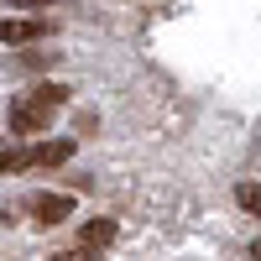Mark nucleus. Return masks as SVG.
<instances>
[{
    "mask_svg": "<svg viewBox=\"0 0 261 261\" xmlns=\"http://www.w3.org/2000/svg\"><path fill=\"white\" fill-rule=\"evenodd\" d=\"M47 261H94V251H84V246H73V251H58V256H47Z\"/></svg>",
    "mask_w": 261,
    "mask_h": 261,
    "instance_id": "nucleus-8",
    "label": "nucleus"
},
{
    "mask_svg": "<svg viewBox=\"0 0 261 261\" xmlns=\"http://www.w3.org/2000/svg\"><path fill=\"white\" fill-rule=\"evenodd\" d=\"M32 167V146H0V172H27Z\"/></svg>",
    "mask_w": 261,
    "mask_h": 261,
    "instance_id": "nucleus-6",
    "label": "nucleus"
},
{
    "mask_svg": "<svg viewBox=\"0 0 261 261\" xmlns=\"http://www.w3.org/2000/svg\"><path fill=\"white\" fill-rule=\"evenodd\" d=\"M68 84H37L32 94H21L11 99V136H37V130H47L53 115L68 105Z\"/></svg>",
    "mask_w": 261,
    "mask_h": 261,
    "instance_id": "nucleus-1",
    "label": "nucleus"
},
{
    "mask_svg": "<svg viewBox=\"0 0 261 261\" xmlns=\"http://www.w3.org/2000/svg\"><path fill=\"white\" fill-rule=\"evenodd\" d=\"M37 37H47V21L42 16H6L0 21V42L6 47H21V42H37Z\"/></svg>",
    "mask_w": 261,
    "mask_h": 261,
    "instance_id": "nucleus-2",
    "label": "nucleus"
},
{
    "mask_svg": "<svg viewBox=\"0 0 261 261\" xmlns=\"http://www.w3.org/2000/svg\"><path fill=\"white\" fill-rule=\"evenodd\" d=\"M79 241H84V251H99V246L115 241V225H110V220H89V225L79 230Z\"/></svg>",
    "mask_w": 261,
    "mask_h": 261,
    "instance_id": "nucleus-5",
    "label": "nucleus"
},
{
    "mask_svg": "<svg viewBox=\"0 0 261 261\" xmlns=\"http://www.w3.org/2000/svg\"><path fill=\"white\" fill-rule=\"evenodd\" d=\"M27 209H32L37 225H63V220L73 214V199H68V193H37Z\"/></svg>",
    "mask_w": 261,
    "mask_h": 261,
    "instance_id": "nucleus-3",
    "label": "nucleus"
},
{
    "mask_svg": "<svg viewBox=\"0 0 261 261\" xmlns=\"http://www.w3.org/2000/svg\"><path fill=\"white\" fill-rule=\"evenodd\" d=\"M235 204H241L246 214H256V220H261V183H241V188H235Z\"/></svg>",
    "mask_w": 261,
    "mask_h": 261,
    "instance_id": "nucleus-7",
    "label": "nucleus"
},
{
    "mask_svg": "<svg viewBox=\"0 0 261 261\" xmlns=\"http://www.w3.org/2000/svg\"><path fill=\"white\" fill-rule=\"evenodd\" d=\"M73 157V141L63 136V141H42V146H32V167H58V162H68Z\"/></svg>",
    "mask_w": 261,
    "mask_h": 261,
    "instance_id": "nucleus-4",
    "label": "nucleus"
},
{
    "mask_svg": "<svg viewBox=\"0 0 261 261\" xmlns=\"http://www.w3.org/2000/svg\"><path fill=\"white\" fill-rule=\"evenodd\" d=\"M251 256H256V261H261V235H256V241H251Z\"/></svg>",
    "mask_w": 261,
    "mask_h": 261,
    "instance_id": "nucleus-9",
    "label": "nucleus"
}]
</instances>
